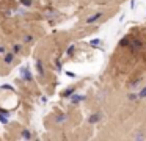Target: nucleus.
<instances>
[{"mask_svg": "<svg viewBox=\"0 0 146 141\" xmlns=\"http://www.w3.org/2000/svg\"><path fill=\"white\" fill-rule=\"evenodd\" d=\"M145 49V39L140 36H133L132 41H130L129 44V52L130 53H138L141 52V50Z\"/></svg>", "mask_w": 146, "mask_h": 141, "instance_id": "f257e3e1", "label": "nucleus"}, {"mask_svg": "<svg viewBox=\"0 0 146 141\" xmlns=\"http://www.w3.org/2000/svg\"><path fill=\"white\" fill-rule=\"evenodd\" d=\"M104 11H96L91 16L85 19V25H99L101 22H104Z\"/></svg>", "mask_w": 146, "mask_h": 141, "instance_id": "f03ea898", "label": "nucleus"}, {"mask_svg": "<svg viewBox=\"0 0 146 141\" xmlns=\"http://www.w3.org/2000/svg\"><path fill=\"white\" fill-rule=\"evenodd\" d=\"M35 68H36V72H38L39 78L46 80V78H47V71H46L44 61H42L41 58H36V61H35Z\"/></svg>", "mask_w": 146, "mask_h": 141, "instance_id": "7ed1b4c3", "label": "nucleus"}, {"mask_svg": "<svg viewBox=\"0 0 146 141\" xmlns=\"http://www.w3.org/2000/svg\"><path fill=\"white\" fill-rule=\"evenodd\" d=\"M2 63H3L5 66H13L14 63H16V55H14L11 50H7V52L2 55Z\"/></svg>", "mask_w": 146, "mask_h": 141, "instance_id": "20e7f679", "label": "nucleus"}, {"mask_svg": "<svg viewBox=\"0 0 146 141\" xmlns=\"http://www.w3.org/2000/svg\"><path fill=\"white\" fill-rule=\"evenodd\" d=\"M76 91H77V85H71V86L64 88V89L61 91V93H60V97H61V99H69V97L72 96Z\"/></svg>", "mask_w": 146, "mask_h": 141, "instance_id": "39448f33", "label": "nucleus"}, {"mask_svg": "<svg viewBox=\"0 0 146 141\" xmlns=\"http://www.w3.org/2000/svg\"><path fill=\"white\" fill-rule=\"evenodd\" d=\"M102 119H104V115H102L101 111H94V113H91V115L88 116V124H98V122H101Z\"/></svg>", "mask_w": 146, "mask_h": 141, "instance_id": "423d86ee", "label": "nucleus"}, {"mask_svg": "<svg viewBox=\"0 0 146 141\" xmlns=\"http://www.w3.org/2000/svg\"><path fill=\"white\" fill-rule=\"evenodd\" d=\"M141 81H143V78H141V77L130 78V80L127 81V88H129L130 91H133V89H137V88H140V86H141Z\"/></svg>", "mask_w": 146, "mask_h": 141, "instance_id": "0eeeda50", "label": "nucleus"}, {"mask_svg": "<svg viewBox=\"0 0 146 141\" xmlns=\"http://www.w3.org/2000/svg\"><path fill=\"white\" fill-rule=\"evenodd\" d=\"M21 78H22L24 81H33V75L32 72H30V69L27 68V66H24V68H21Z\"/></svg>", "mask_w": 146, "mask_h": 141, "instance_id": "6e6552de", "label": "nucleus"}, {"mask_svg": "<svg viewBox=\"0 0 146 141\" xmlns=\"http://www.w3.org/2000/svg\"><path fill=\"white\" fill-rule=\"evenodd\" d=\"M83 100H86V96H85V94H77V91L69 97V103H71V105H77V103L83 102Z\"/></svg>", "mask_w": 146, "mask_h": 141, "instance_id": "1a4fd4ad", "label": "nucleus"}, {"mask_svg": "<svg viewBox=\"0 0 146 141\" xmlns=\"http://www.w3.org/2000/svg\"><path fill=\"white\" fill-rule=\"evenodd\" d=\"M11 52H13L16 56H19L21 53L24 52V44L22 42H13L11 44Z\"/></svg>", "mask_w": 146, "mask_h": 141, "instance_id": "9d476101", "label": "nucleus"}, {"mask_svg": "<svg viewBox=\"0 0 146 141\" xmlns=\"http://www.w3.org/2000/svg\"><path fill=\"white\" fill-rule=\"evenodd\" d=\"M130 41H132V36H124V38H121L119 39V42H118V46H119V49H124V47H129V44H130Z\"/></svg>", "mask_w": 146, "mask_h": 141, "instance_id": "9b49d317", "label": "nucleus"}, {"mask_svg": "<svg viewBox=\"0 0 146 141\" xmlns=\"http://www.w3.org/2000/svg\"><path fill=\"white\" fill-rule=\"evenodd\" d=\"M126 99H127V102H132V103L138 102V96H137V93H135V91H130V93H127Z\"/></svg>", "mask_w": 146, "mask_h": 141, "instance_id": "f8f14e48", "label": "nucleus"}, {"mask_svg": "<svg viewBox=\"0 0 146 141\" xmlns=\"http://www.w3.org/2000/svg\"><path fill=\"white\" fill-rule=\"evenodd\" d=\"M33 42H35V36H33L32 33L24 34V38H22V44H33Z\"/></svg>", "mask_w": 146, "mask_h": 141, "instance_id": "ddd939ff", "label": "nucleus"}, {"mask_svg": "<svg viewBox=\"0 0 146 141\" xmlns=\"http://www.w3.org/2000/svg\"><path fill=\"white\" fill-rule=\"evenodd\" d=\"M137 96H138V100L146 99V85H145V86H141L138 91H137Z\"/></svg>", "mask_w": 146, "mask_h": 141, "instance_id": "4468645a", "label": "nucleus"}, {"mask_svg": "<svg viewBox=\"0 0 146 141\" xmlns=\"http://www.w3.org/2000/svg\"><path fill=\"white\" fill-rule=\"evenodd\" d=\"M21 136H22L24 140H32V138H33V135H32V132H30L29 128H24V130L21 132Z\"/></svg>", "mask_w": 146, "mask_h": 141, "instance_id": "2eb2a0df", "label": "nucleus"}, {"mask_svg": "<svg viewBox=\"0 0 146 141\" xmlns=\"http://www.w3.org/2000/svg\"><path fill=\"white\" fill-rule=\"evenodd\" d=\"M90 46L91 47H98V49H101V44H102V39H99V38H96V39H90Z\"/></svg>", "mask_w": 146, "mask_h": 141, "instance_id": "dca6fc26", "label": "nucleus"}, {"mask_svg": "<svg viewBox=\"0 0 146 141\" xmlns=\"http://www.w3.org/2000/svg\"><path fill=\"white\" fill-rule=\"evenodd\" d=\"M74 52H76V44H71V46L66 49V53H64V55H66L68 58H71V56L74 55Z\"/></svg>", "mask_w": 146, "mask_h": 141, "instance_id": "f3484780", "label": "nucleus"}, {"mask_svg": "<svg viewBox=\"0 0 146 141\" xmlns=\"http://www.w3.org/2000/svg\"><path fill=\"white\" fill-rule=\"evenodd\" d=\"M19 3L22 6H25V8H32L35 3H33V0H19Z\"/></svg>", "mask_w": 146, "mask_h": 141, "instance_id": "a211bd4d", "label": "nucleus"}, {"mask_svg": "<svg viewBox=\"0 0 146 141\" xmlns=\"http://www.w3.org/2000/svg\"><path fill=\"white\" fill-rule=\"evenodd\" d=\"M66 119H68L66 115H60V116H57V118H55V122H57V124H64V122H66Z\"/></svg>", "mask_w": 146, "mask_h": 141, "instance_id": "6ab92c4d", "label": "nucleus"}, {"mask_svg": "<svg viewBox=\"0 0 146 141\" xmlns=\"http://www.w3.org/2000/svg\"><path fill=\"white\" fill-rule=\"evenodd\" d=\"M0 122L5 125L10 124V119H8V115H3V113H0Z\"/></svg>", "mask_w": 146, "mask_h": 141, "instance_id": "aec40b11", "label": "nucleus"}, {"mask_svg": "<svg viewBox=\"0 0 146 141\" xmlns=\"http://www.w3.org/2000/svg\"><path fill=\"white\" fill-rule=\"evenodd\" d=\"M145 132H140V133H137L135 136H133V140H137V141H140V140H145Z\"/></svg>", "mask_w": 146, "mask_h": 141, "instance_id": "412c9836", "label": "nucleus"}, {"mask_svg": "<svg viewBox=\"0 0 146 141\" xmlns=\"http://www.w3.org/2000/svg\"><path fill=\"white\" fill-rule=\"evenodd\" d=\"M55 68H57L58 72L61 71V60L60 58H55Z\"/></svg>", "mask_w": 146, "mask_h": 141, "instance_id": "4be33fe9", "label": "nucleus"}, {"mask_svg": "<svg viewBox=\"0 0 146 141\" xmlns=\"http://www.w3.org/2000/svg\"><path fill=\"white\" fill-rule=\"evenodd\" d=\"M7 50H8V47L5 46V44H0V56L3 55V53L7 52Z\"/></svg>", "mask_w": 146, "mask_h": 141, "instance_id": "5701e85b", "label": "nucleus"}, {"mask_svg": "<svg viewBox=\"0 0 146 141\" xmlns=\"http://www.w3.org/2000/svg\"><path fill=\"white\" fill-rule=\"evenodd\" d=\"M66 75H68V77H71V78H76V74H72V72H66Z\"/></svg>", "mask_w": 146, "mask_h": 141, "instance_id": "b1692460", "label": "nucleus"}, {"mask_svg": "<svg viewBox=\"0 0 146 141\" xmlns=\"http://www.w3.org/2000/svg\"><path fill=\"white\" fill-rule=\"evenodd\" d=\"M145 49H146V41H145Z\"/></svg>", "mask_w": 146, "mask_h": 141, "instance_id": "393cba45", "label": "nucleus"}]
</instances>
